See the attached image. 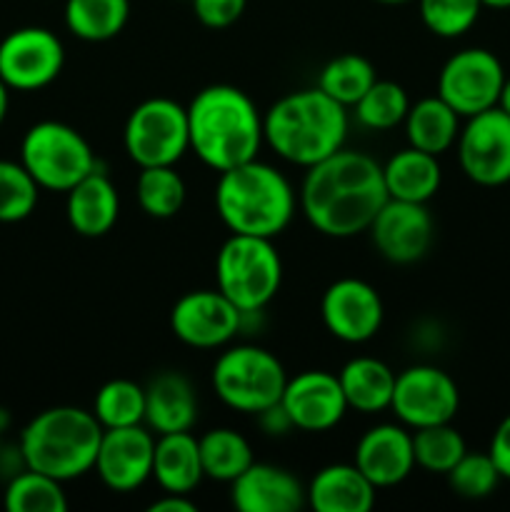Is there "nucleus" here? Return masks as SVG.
Returning a JSON list of instances; mask_svg holds the SVG:
<instances>
[{
  "label": "nucleus",
  "instance_id": "obj_1",
  "mask_svg": "<svg viewBox=\"0 0 510 512\" xmlns=\"http://www.w3.org/2000/svg\"><path fill=\"white\" fill-rule=\"evenodd\" d=\"M305 170L298 195L305 220L328 238L368 233L375 213L388 200L383 165L368 153L340 148Z\"/></svg>",
  "mask_w": 510,
  "mask_h": 512
},
{
  "label": "nucleus",
  "instance_id": "obj_2",
  "mask_svg": "<svg viewBox=\"0 0 510 512\" xmlns=\"http://www.w3.org/2000/svg\"><path fill=\"white\" fill-rule=\"evenodd\" d=\"M190 150L215 173L258 158L265 143L263 115L235 85H208L188 105Z\"/></svg>",
  "mask_w": 510,
  "mask_h": 512
},
{
  "label": "nucleus",
  "instance_id": "obj_3",
  "mask_svg": "<svg viewBox=\"0 0 510 512\" xmlns=\"http://www.w3.org/2000/svg\"><path fill=\"white\" fill-rule=\"evenodd\" d=\"M265 143L288 163L310 168L335 150L345 148L348 113L345 105L315 88L293 90L275 100L263 115Z\"/></svg>",
  "mask_w": 510,
  "mask_h": 512
},
{
  "label": "nucleus",
  "instance_id": "obj_4",
  "mask_svg": "<svg viewBox=\"0 0 510 512\" xmlns=\"http://www.w3.org/2000/svg\"><path fill=\"white\" fill-rule=\"evenodd\" d=\"M295 205L290 180L258 158L223 170L215 185V210L230 233L278 238L293 220Z\"/></svg>",
  "mask_w": 510,
  "mask_h": 512
},
{
  "label": "nucleus",
  "instance_id": "obj_5",
  "mask_svg": "<svg viewBox=\"0 0 510 512\" xmlns=\"http://www.w3.org/2000/svg\"><path fill=\"white\" fill-rule=\"evenodd\" d=\"M103 425L93 410L55 405L35 415L20 433V458L25 468L68 483L95 468Z\"/></svg>",
  "mask_w": 510,
  "mask_h": 512
},
{
  "label": "nucleus",
  "instance_id": "obj_6",
  "mask_svg": "<svg viewBox=\"0 0 510 512\" xmlns=\"http://www.w3.org/2000/svg\"><path fill=\"white\" fill-rule=\"evenodd\" d=\"M218 290L248 318L278 295L283 260L270 238L230 233L215 255Z\"/></svg>",
  "mask_w": 510,
  "mask_h": 512
},
{
  "label": "nucleus",
  "instance_id": "obj_7",
  "mask_svg": "<svg viewBox=\"0 0 510 512\" xmlns=\"http://www.w3.org/2000/svg\"><path fill=\"white\" fill-rule=\"evenodd\" d=\"M20 163L40 188L55 193H68L98 168V158L83 133L60 120H40L25 130Z\"/></svg>",
  "mask_w": 510,
  "mask_h": 512
},
{
  "label": "nucleus",
  "instance_id": "obj_8",
  "mask_svg": "<svg viewBox=\"0 0 510 512\" xmlns=\"http://www.w3.org/2000/svg\"><path fill=\"white\" fill-rule=\"evenodd\" d=\"M283 363L258 345H235L220 353L213 365V390L230 410L258 415L283 398Z\"/></svg>",
  "mask_w": 510,
  "mask_h": 512
},
{
  "label": "nucleus",
  "instance_id": "obj_9",
  "mask_svg": "<svg viewBox=\"0 0 510 512\" xmlns=\"http://www.w3.org/2000/svg\"><path fill=\"white\" fill-rule=\"evenodd\" d=\"M123 145L138 168L175 165L190 150L188 108L170 98H148L130 110Z\"/></svg>",
  "mask_w": 510,
  "mask_h": 512
},
{
  "label": "nucleus",
  "instance_id": "obj_10",
  "mask_svg": "<svg viewBox=\"0 0 510 512\" xmlns=\"http://www.w3.org/2000/svg\"><path fill=\"white\" fill-rule=\"evenodd\" d=\"M505 83V68L488 48H463L450 55L438 73V95L460 115L495 108Z\"/></svg>",
  "mask_w": 510,
  "mask_h": 512
},
{
  "label": "nucleus",
  "instance_id": "obj_11",
  "mask_svg": "<svg viewBox=\"0 0 510 512\" xmlns=\"http://www.w3.org/2000/svg\"><path fill=\"white\" fill-rule=\"evenodd\" d=\"M455 148L468 180L483 188L510 183V115L503 108L495 105L465 118Z\"/></svg>",
  "mask_w": 510,
  "mask_h": 512
},
{
  "label": "nucleus",
  "instance_id": "obj_12",
  "mask_svg": "<svg viewBox=\"0 0 510 512\" xmlns=\"http://www.w3.org/2000/svg\"><path fill=\"white\" fill-rule=\"evenodd\" d=\"M390 410L410 430L453 423L460 410L458 383L435 365H410L395 375Z\"/></svg>",
  "mask_w": 510,
  "mask_h": 512
},
{
  "label": "nucleus",
  "instance_id": "obj_13",
  "mask_svg": "<svg viewBox=\"0 0 510 512\" xmlns=\"http://www.w3.org/2000/svg\"><path fill=\"white\" fill-rule=\"evenodd\" d=\"M65 48L58 35L40 25L15 28L0 40V78L10 90L48 88L63 73Z\"/></svg>",
  "mask_w": 510,
  "mask_h": 512
},
{
  "label": "nucleus",
  "instance_id": "obj_14",
  "mask_svg": "<svg viewBox=\"0 0 510 512\" xmlns=\"http://www.w3.org/2000/svg\"><path fill=\"white\" fill-rule=\"evenodd\" d=\"M245 315L215 290H190L170 310V330L183 345L213 350L228 345L243 330Z\"/></svg>",
  "mask_w": 510,
  "mask_h": 512
},
{
  "label": "nucleus",
  "instance_id": "obj_15",
  "mask_svg": "<svg viewBox=\"0 0 510 512\" xmlns=\"http://www.w3.org/2000/svg\"><path fill=\"white\" fill-rule=\"evenodd\" d=\"M320 318L335 340L360 345L368 343L383 328V298L360 278H340L325 288L320 300Z\"/></svg>",
  "mask_w": 510,
  "mask_h": 512
},
{
  "label": "nucleus",
  "instance_id": "obj_16",
  "mask_svg": "<svg viewBox=\"0 0 510 512\" xmlns=\"http://www.w3.org/2000/svg\"><path fill=\"white\" fill-rule=\"evenodd\" d=\"M368 233L375 250L388 263L410 265L425 258V253L433 245L435 225L428 203L388 198L383 208L375 213Z\"/></svg>",
  "mask_w": 510,
  "mask_h": 512
},
{
  "label": "nucleus",
  "instance_id": "obj_17",
  "mask_svg": "<svg viewBox=\"0 0 510 512\" xmlns=\"http://www.w3.org/2000/svg\"><path fill=\"white\" fill-rule=\"evenodd\" d=\"M155 438L148 425L103 430L95 473L113 493H133L153 478Z\"/></svg>",
  "mask_w": 510,
  "mask_h": 512
},
{
  "label": "nucleus",
  "instance_id": "obj_18",
  "mask_svg": "<svg viewBox=\"0 0 510 512\" xmlns=\"http://www.w3.org/2000/svg\"><path fill=\"white\" fill-rule=\"evenodd\" d=\"M280 405L288 413L293 428L303 433L333 430L348 413V400L338 375L328 370H305L288 378Z\"/></svg>",
  "mask_w": 510,
  "mask_h": 512
},
{
  "label": "nucleus",
  "instance_id": "obj_19",
  "mask_svg": "<svg viewBox=\"0 0 510 512\" xmlns=\"http://www.w3.org/2000/svg\"><path fill=\"white\" fill-rule=\"evenodd\" d=\"M353 463L375 488L400 485L415 470L413 433L405 425H373L360 435Z\"/></svg>",
  "mask_w": 510,
  "mask_h": 512
},
{
  "label": "nucleus",
  "instance_id": "obj_20",
  "mask_svg": "<svg viewBox=\"0 0 510 512\" xmlns=\"http://www.w3.org/2000/svg\"><path fill=\"white\" fill-rule=\"evenodd\" d=\"M230 500L240 512H295L308 503V495L290 470L253 463L230 483Z\"/></svg>",
  "mask_w": 510,
  "mask_h": 512
},
{
  "label": "nucleus",
  "instance_id": "obj_21",
  "mask_svg": "<svg viewBox=\"0 0 510 512\" xmlns=\"http://www.w3.org/2000/svg\"><path fill=\"white\" fill-rule=\"evenodd\" d=\"M65 215L70 228L83 238H103L113 230L120 215V195L108 173L95 168L68 190Z\"/></svg>",
  "mask_w": 510,
  "mask_h": 512
},
{
  "label": "nucleus",
  "instance_id": "obj_22",
  "mask_svg": "<svg viewBox=\"0 0 510 512\" xmlns=\"http://www.w3.org/2000/svg\"><path fill=\"white\" fill-rule=\"evenodd\" d=\"M198 420V395L178 370L158 373L145 385V425L153 433H183Z\"/></svg>",
  "mask_w": 510,
  "mask_h": 512
},
{
  "label": "nucleus",
  "instance_id": "obj_23",
  "mask_svg": "<svg viewBox=\"0 0 510 512\" xmlns=\"http://www.w3.org/2000/svg\"><path fill=\"white\" fill-rule=\"evenodd\" d=\"M375 490L355 463H333L315 473L305 495L318 512H368L375 505Z\"/></svg>",
  "mask_w": 510,
  "mask_h": 512
},
{
  "label": "nucleus",
  "instance_id": "obj_24",
  "mask_svg": "<svg viewBox=\"0 0 510 512\" xmlns=\"http://www.w3.org/2000/svg\"><path fill=\"white\" fill-rule=\"evenodd\" d=\"M203 463H200V445L190 430L183 433H165L155 438L153 480L163 493L190 495L203 483Z\"/></svg>",
  "mask_w": 510,
  "mask_h": 512
},
{
  "label": "nucleus",
  "instance_id": "obj_25",
  "mask_svg": "<svg viewBox=\"0 0 510 512\" xmlns=\"http://www.w3.org/2000/svg\"><path fill=\"white\" fill-rule=\"evenodd\" d=\"M383 180L388 198L428 203L443 183V168L438 163V155L408 145L383 165Z\"/></svg>",
  "mask_w": 510,
  "mask_h": 512
},
{
  "label": "nucleus",
  "instance_id": "obj_26",
  "mask_svg": "<svg viewBox=\"0 0 510 512\" xmlns=\"http://www.w3.org/2000/svg\"><path fill=\"white\" fill-rule=\"evenodd\" d=\"M395 375L388 363L370 355H360V358L348 360L340 368L338 380L343 388L348 408L358 410V413L373 415L390 410V400H393L395 390Z\"/></svg>",
  "mask_w": 510,
  "mask_h": 512
},
{
  "label": "nucleus",
  "instance_id": "obj_27",
  "mask_svg": "<svg viewBox=\"0 0 510 512\" xmlns=\"http://www.w3.org/2000/svg\"><path fill=\"white\" fill-rule=\"evenodd\" d=\"M460 120L463 118L435 93L430 98H420L418 103H410L408 115L403 120L405 138L413 148L425 150L430 155H443L458 140Z\"/></svg>",
  "mask_w": 510,
  "mask_h": 512
},
{
  "label": "nucleus",
  "instance_id": "obj_28",
  "mask_svg": "<svg viewBox=\"0 0 510 512\" xmlns=\"http://www.w3.org/2000/svg\"><path fill=\"white\" fill-rule=\"evenodd\" d=\"M65 28L85 43H105L123 33L130 0H65Z\"/></svg>",
  "mask_w": 510,
  "mask_h": 512
},
{
  "label": "nucleus",
  "instance_id": "obj_29",
  "mask_svg": "<svg viewBox=\"0 0 510 512\" xmlns=\"http://www.w3.org/2000/svg\"><path fill=\"white\" fill-rule=\"evenodd\" d=\"M200 463L205 478L218 483H233L255 463L248 440L233 428H213L198 438Z\"/></svg>",
  "mask_w": 510,
  "mask_h": 512
},
{
  "label": "nucleus",
  "instance_id": "obj_30",
  "mask_svg": "<svg viewBox=\"0 0 510 512\" xmlns=\"http://www.w3.org/2000/svg\"><path fill=\"white\" fill-rule=\"evenodd\" d=\"M185 180L175 170V165H155L140 168L135 180V198L145 215L155 220H168L180 213L185 205Z\"/></svg>",
  "mask_w": 510,
  "mask_h": 512
},
{
  "label": "nucleus",
  "instance_id": "obj_31",
  "mask_svg": "<svg viewBox=\"0 0 510 512\" xmlns=\"http://www.w3.org/2000/svg\"><path fill=\"white\" fill-rule=\"evenodd\" d=\"M93 415L103 430L145 425V388L128 378L108 380L95 393Z\"/></svg>",
  "mask_w": 510,
  "mask_h": 512
},
{
  "label": "nucleus",
  "instance_id": "obj_32",
  "mask_svg": "<svg viewBox=\"0 0 510 512\" xmlns=\"http://www.w3.org/2000/svg\"><path fill=\"white\" fill-rule=\"evenodd\" d=\"M378 80L375 65L365 55L343 53L328 60L318 75V88L338 100L340 105L350 108L365 95V90Z\"/></svg>",
  "mask_w": 510,
  "mask_h": 512
},
{
  "label": "nucleus",
  "instance_id": "obj_33",
  "mask_svg": "<svg viewBox=\"0 0 510 512\" xmlns=\"http://www.w3.org/2000/svg\"><path fill=\"white\" fill-rule=\"evenodd\" d=\"M3 503L10 512H65L68 495L60 480L25 468L8 483Z\"/></svg>",
  "mask_w": 510,
  "mask_h": 512
},
{
  "label": "nucleus",
  "instance_id": "obj_34",
  "mask_svg": "<svg viewBox=\"0 0 510 512\" xmlns=\"http://www.w3.org/2000/svg\"><path fill=\"white\" fill-rule=\"evenodd\" d=\"M413 453L415 468L448 475L450 468L468 453V445L453 423H440L413 430Z\"/></svg>",
  "mask_w": 510,
  "mask_h": 512
},
{
  "label": "nucleus",
  "instance_id": "obj_35",
  "mask_svg": "<svg viewBox=\"0 0 510 512\" xmlns=\"http://www.w3.org/2000/svg\"><path fill=\"white\" fill-rule=\"evenodd\" d=\"M355 118L368 130H393L405 120L410 110V98L403 85L393 80H375L363 98L353 105Z\"/></svg>",
  "mask_w": 510,
  "mask_h": 512
},
{
  "label": "nucleus",
  "instance_id": "obj_36",
  "mask_svg": "<svg viewBox=\"0 0 510 512\" xmlns=\"http://www.w3.org/2000/svg\"><path fill=\"white\" fill-rule=\"evenodd\" d=\"M38 195L40 185L20 160H0V223H20L30 218L38 205Z\"/></svg>",
  "mask_w": 510,
  "mask_h": 512
},
{
  "label": "nucleus",
  "instance_id": "obj_37",
  "mask_svg": "<svg viewBox=\"0 0 510 512\" xmlns=\"http://www.w3.org/2000/svg\"><path fill=\"white\" fill-rule=\"evenodd\" d=\"M420 20L433 35L445 40L468 33L480 18V0H418Z\"/></svg>",
  "mask_w": 510,
  "mask_h": 512
},
{
  "label": "nucleus",
  "instance_id": "obj_38",
  "mask_svg": "<svg viewBox=\"0 0 510 512\" xmlns=\"http://www.w3.org/2000/svg\"><path fill=\"white\" fill-rule=\"evenodd\" d=\"M445 478H448L453 493L465 500L488 498L503 480L488 453H465Z\"/></svg>",
  "mask_w": 510,
  "mask_h": 512
},
{
  "label": "nucleus",
  "instance_id": "obj_39",
  "mask_svg": "<svg viewBox=\"0 0 510 512\" xmlns=\"http://www.w3.org/2000/svg\"><path fill=\"white\" fill-rule=\"evenodd\" d=\"M193 3V13L205 28L223 30L238 23L240 15L245 13L248 0H190Z\"/></svg>",
  "mask_w": 510,
  "mask_h": 512
},
{
  "label": "nucleus",
  "instance_id": "obj_40",
  "mask_svg": "<svg viewBox=\"0 0 510 512\" xmlns=\"http://www.w3.org/2000/svg\"><path fill=\"white\" fill-rule=\"evenodd\" d=\"M488 455L493 458L500 478L510 480V415H505L498 423V428H495L493 438H490Z\"/></svg>",
  "mask_w": 510,
  "mask_h": 512
},
{
  "label": "nucleus",
  "instance_id": "obj_41",
  "mask_svg": "<svg viewBox=\"0 0 510 512\" xmlns=\"http://www.w3.org/2000/svg\"><path fill=\"white\" fill-rule=\"evenodd\" d=\"M258 418H260V425H263V430L268 435H285L288 430H295L293 423H290L288 413H285L283 405L280 403H275L273 408L258 413Z\"/></svg>",
  "mask_w": 510,
  "mask_h": 512
},
{
  "label": "nucleus",
  "instance_id": "obj_42",
  "mask_svg": "<svg viewBox=\"0 0 510 512\" xmlns=\"http://www.w3.org/2000/svg\"><path fill=\"white\" fill-rule=\"evenodd\" d=\"M150 512H198V505L180 493H163V498L150 505Z\"/></svg>",
  "mask_w": 510,
  "mask_h": 512
},
{
  "label": "nucleus",
  "instance_id": "obj_43",
  "mask_svg": "<svg viewBox=\"0 0 510 512\" xmlns=\"http://www.w3.org/2000/svg\"><path fill=\"white\" fill-rule=\"evenodd\" d=\"M8 108H10V88L3 83V78H0V125H3L5 118H8Z\"/></svg>",
  "mask_w": 510,
  "mask_h": 512
},
{
  "label": "nucleus",
  "instance_id": "obj_44",
  "mask_svg": "<svg viewBox=\"0 0 510 512\" xmlns=\"http://www.w3.org/2000/svg\"><path fill=\"white\" fill-rule=\"evenodd\" d=\"M498 108H503L505 113L510 115V75H505V83L503 90H500V100H498Z\"/></svg>",
  "mask_w": 510,
  "mask_h": 512
},
{
  "label": "nucleus",
  "instance_id": "obj_45",
  "mask_svg": "<svg viewBox=\"0 0 510 512\" xmlns=\"http://www.w3.org/2000/svg\"><path fill=\"white\" fill-rule=\"evenodd\" d=\"M483 8H493V10H510V0H480Z\"/></svg>",
  "mask_w": 510,
  "mask_h": 512
},
{
  "label": "nucleus",
  "instance_id": "obj_46",
  "mask_svg": "<svg viewBox=\"0 0 510 512\" xmlns=\"http://www.w3.org/2000/svg\"><path fill=\"white\" fill-rule=\"evenodd\" d=\"M380 5H405V3H413V0H375Z\"/></svg>",
  "mask_w": 510,
  "mask_h": 512
}]
</instances>
